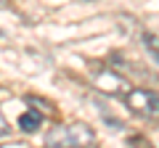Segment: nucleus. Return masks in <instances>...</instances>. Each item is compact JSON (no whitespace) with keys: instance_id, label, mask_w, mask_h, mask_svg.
Returning <instances> with one entry per match:
<instances>
[{"instance_id":"8","label":"nucleus","mask_w":159,"mask_h":148,"mask_svg":"<svg viewBox=\"0 0 159 148\" xmlns=\"http://www.w3.org/2000/svg\"><path fill=\"white\" fill-rule=\"evenodd\" d=\"M0 34H3V32H0Z\"/></svg>"},{"instance_id":"1","label":"nucleus","mask_w":159,"mask_h":148,"mask_svg":"<svg viewBox=\"0 0 159 148\" xmlns=\"http://www.w3.org/2000/svg\"><path fill=\"white\" fill-rule=\"evenodd\" d=\"M96 143V132L82 122H72V124H56L45 135V146H93Z\"/></svg>"},{"instance_id":"3","label":"nucleus","mask_w":159,"mask_h":148,"mask_svg":"<svg viewBox=\"0 0 159 148\" xmlns=\"http://www.w3.org/2000/svg\"><path fill=\"white\" fill-rule=\"evenodd\" d=\"M96 87L98 90H103V93H109V95H125L130 87H127V82L122 80V77H117V74H111V72H101L96 77Z\"/></svg>"},{"instance_id":"4","label":"nucleus","mask_w":159,"mask_h":148,"mask_svg":"<svg viewBox=\"0 0 159 148\" xmlns=\"http://www.w3.org/2000/svg\"><path fill=\"white\" fill-rule=\"evenodd\" d=\"M40 124H43V116H40V111H34V108H29V111H24V114L19 116V130L21 132H37Z\"/></svg>"},{"instance_id":"7","label":"nucleus","mask_w":159,"mask_h":148,"mask_svg":"<svg viewBox=\"0 0 159 148\" xmlns=\"http://www.w3.org/2000/svg\"><path fill=\"white\" fill-rule=\"evenodd\" d=\"M3 8H8V0H0V11H3Z\"/></svg>"},{"instance_id":"5","label":"nucleus","mask_w":159,"mask_h":148,"mask_svg":"<svg viewBox=\"0 0 159 148\" xmlns=\"http://www.w3.org/2000/svg\"><path fill=\"white\" fill-rule=\"evenodd\" d=\"M143 45H146V50L159 61V37H157V34H148L146 32V34H143Z\"/></svg>"},{"instance_id":"6","label":"nucleus","mask_w":159,"mask_h":148,"mask_svg":"<svg viewBox=\"0 0 159 148\" xmlns=\"http://www.w3.org/2000/svg\"><path fill=\"white\" fill-rule=\"evenodd\" d=\"M8 132H11V127H8V119H6V114L0 111V137H6Z\"/></svg>"},{"instance_id":"2","label":"nucleus","mask_w":159,"mask_h":148,"mask_svg":"<svg viewBox=\"0 0 159 148\" xmlns=\"http://www.w3.org/2000/svg\"><path fill=\"white\" fill-rule=\"evenodd\" d=\"M125 106L130 108L135 116L159 119V93L148 90V87H130V90L125 93Z\"/></svg>"}]
</instances>
